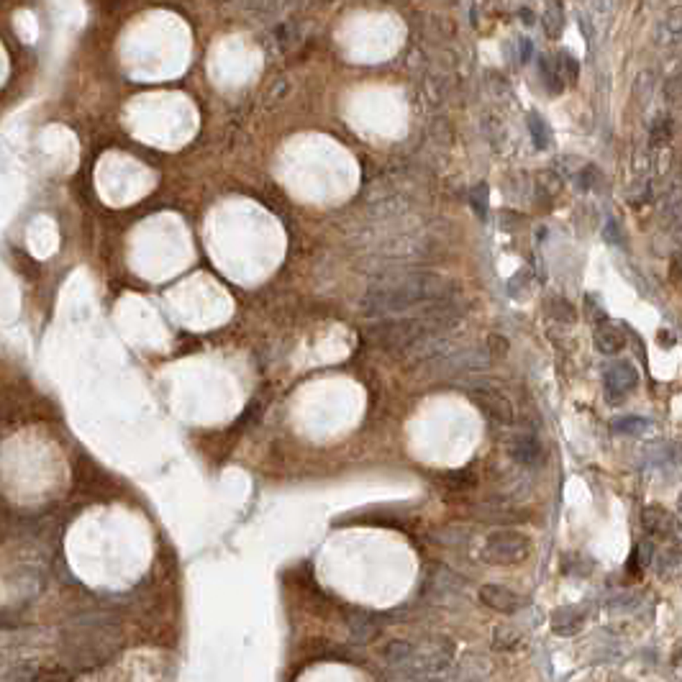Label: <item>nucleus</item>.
<instances>
[{
  "label": "nucleus",
  "mask_w": 682,
  "mask_h": 682,
  "mask_svg": "<svg viewBox=\"0 0 682 682\" xmlns=\"http://www.w3.org/2000/svg\"><path fill=\"white\" fill-rule=\"evenodd\" d=\"M452 295V285L447 277L413 269L398 275L380 277L359 301V313L367 318H390L413 308H434L438 303H447Z\"/></svg>",
  "instance_id": "nucleus-1"
},
{
  "label": "nucleus",
  "mask_w": 682,
  "mask_h": 682,
  "mask_svg": "<svg viewBox=\"0 0 682 682\" xmlns=\"http://www.w3.org/2000/svg\"><path fill=\"white\" fill-rule=\"evenodd\" d=\"M454 324L452 306H434L426 308L423 316H408V318H380L374 326L367 328V336L374 347L385 351H408L421 347L423 341L436 339L441 331H447Z\"/></svg>",
  "instance_id": "nucleus-2"
},
{
  "label": "nucleus",
  "mask_w": 682,
  "mask_h": 682,
  "mask_svg": "<svg viewBox=\"0 0 682 682\" xmlns=\"http://www.w3.org/2000/svg\"><path fill=\"white\" fill-rule=\"evenodd\" d=\"M531 544L518 531H495L485 539L482 546V560L490 564H516L528 554Z\"/></svg>",
  "instance_id": "nucleus-3"
},
{
  "label": "nucleus",
  "mask_w": 682,
  "mask_h": 682,
  "mask_svg": "<svg viewBox=\"0 0 682 682\" xmlns=\"http://www.w3.org/2000/svg\"><path fill=\"white\" fill-rule=\"evenodd\" d=\"M467 392H470L472 403H475L482 413L490 415L495 423H505V426L513 423V403L505 398L500 390L479 388V385H475V388H470Z\"/></svg>",
  "instance_id": "nucleus-4"
},
{
  "label": "nucleus",
  "mask_w": 682,
  "mask_h": 682,
  "mask_svg": "<svg viewBox=\"0 0 682 682\" xmlns=\"http://www.w3.org/2000/svg\"><path fill=\"white\" fill-rule=\"evenodd\" d=\"M639 385V374L628 362H616L605 372V400L608 403H624Z\"/></svg>",
  "instance_id": "nucleus-5"
},
{
  "label": "nucleus",
  "mask_w": 682,
  "mask_h": 682,
  "mask_svg": "<svg viewBox=\"0 0 682 682\" xmlns=\"http://www.w3.org/2000/svg\"><path fill=\"white\" fill-rule=\"evenodd\" d=\"M479 598H482L485 605L500 610V613H516L523 605V598L516 595L513 590H508V587H503V585H485L479 590Z\"/></svg>",
  "instance_id": "nucleus-6"
},
{
  "label": "nucleus",
  "mask_w": 682,
  "mask_h": 682,
  "mask_svg": "<svg viewBox=\"0 0 682 682\" xmlns=\"http://www.w3.org/2000/svg\"><path fill=\"white\" fill-rule=\"evenodd\" d=\"M511 457L513 462L521 464V467H539L541 459H544V447L541 441L531 434H523L511 444Z\"/></svg>",
  "instance_id": "nucleus-7"
},
{
  "label": "nucleus",
  "mask_w": 682,
  "mask_h": 682,
  "mask_svg": "<svg viewBox=\"0 0 682 682\" xmlns=\"http://www.w3.org/2000/svg\"><path fill=\"white\" fill-rule=\"evenodd\" d=\"M642 523L647 526V531L657 536H677V521H674L672 513H667L665 508H657V505H649L644 508L642 513Z\"/></svg>",
  "instance_id": "nucleus-8"
},
{
  "label": "nucleus",
  "mask_w": 682,
  "mask_h": 682,
  "mask_svg": "<svg viewBox=\"0 0 682 682\" xmlns=\"http://www.w3.org/2000/svg\"><path fill=\"white\" fill-rule=\"evenodd\" d=\"M595 347H598V351H603V354H618V351L626 347L624 331L610 324H601L598 328H595Z\"/></svg>",
  "instance_id": "nucleus-9"
},
{
  "label": "nucleus",
  "mask_w": 682,
  "mask_h": 682,
  "mask_svg": "<svg viewBox=\"0 0 682 682\" xmlns=\"http://www.w3.org/2000/svg\"><path fill=\"white\" fill-rule=\"evenodd\" d=\"M582 624H585V610L580 605L564 608L554 616V631L557 633H575Z\"/></svg>",
  "instance_id": "nucleus-10"
},
{
  "label": "nucleus",
  "mask_w": 682,
  "mask_h": 682,
  "mask_svg": "<svg viewBox=\"0 0 682 682\" xmlns=\"http://www.w3.org/2000/svg\"><path fill=\"white\" fill-rule=\"evenodd\" d=\"M562 29H564V6L554 0L544 10V31L549 33V39H560Z\"/></svg>",
  "instance_id": "nucleus-11"
},
{
  "label": "nucleus",
  "mask_w": 682,
  "mask_h": 682,
  "mask_svg": "<svg viewBox=\"0 0 682 682\" xmlns=\"http://www.w3.org/2000/svg\"><path fill=\"white\" fill-rule=\"evenodd\" d=\"M539 72H541V77H544V85H546V90L549 93H562L564 90V82H562V77H560V72H557V67H554V57H541V62H539Z\"/></svg>",
  "instance_id": "nucleus-12"
},
{
  "label": "nucleus",
  "mask_w": 682,
  "mask_h": 682,
  "mask_svg": "<svg viewBox=\"0 0 682 682\" xmlns=\"http://www.w3.org/2000/svg\"><path fill=\"white\" fill-rule=\"evenodd\" d=\"M610 429L616 434H644L649 429V421L639 418V415H618V418L610 421Z\"/></svg>",
  "instance_id": "nucleus-13"
},
{
  "label": "nucleus",
  "mask_w": 682,
  "mask_h": 682,
  "mask_svg": "<svg viewBox=\"0 0 682 682\" xmlns=\"http://www.w3.org/2000/svg\"><path fill=\"white\" fill-rule=\"evenodd\" d=\"M554 67L560 72L562 82H577V74H580V67H577V59L569 54V51H560L554 57Z\"/></svg>",
  "instance_id": "nucleus-14"
},
{
  "label": "nucleus",
  "mask_w": 682,
  "mask_h": 682,
  "mask_svg": "<svg viewBox=\"0 0 682 682\" xmlns=\"http://www.w3.org/2000/svg\"><path fill=\"white\" fill-rule=\"evenodd\" d=\"M528 131H531V138H534L536 149H549V146H552V134H549L546 123L536 113L528 116Z\"/></svg>",
  "instance_id": "nucleus-15"
},
{
  "label": "nucleus",
  "mask_w": 682,
  "mask_h": 682,
  "mask_svg": "<svg viewBox=\"0 0 682 682\" xmlns=\"http://www.w3.org/2000/svg\"><path fill=\"white\" fill-rule=\"evenodd\" d=\"M549 313H552L557 321H567V324H575L577 321L575 308H572L569 301H564V298H552V303H549Z\"/></svg>",
  "instance_id": "nucleus-16"
},
{
  "label": "nucleus",
  "mask_w": 682,
  "mask_h": 682,
  "mask_svg": "<svg viewBox=\"0 0 682 682\" xmlns=\"http://www.w3.org/2000/svg\"><path fill=\"white\" fill-rule=\"evenodd\" d=\"M487 185L485 182H479V185H475L472 187V193H470V203H472V208H475V213H477V219H487Z\"/></svg>",
  "instance_id": "nucleus-17"
},
{
  "label": "nucleus",
  "mask_w": 682,
  "mask_h": 682,
  "mask_svg": "<svg viewBox=\"0 0 682 682\" xmlns=\"http://www.w3.org/2000/svg\"><path fill=\"white\" fill-rule=\"evenodd\" d=\"M667 138H669V118H657V123L651 126V141L665 144Z\"/></svg>",
  "instance_id": "nucleus-18"
},
{
  "label": "nucleus",
  "mask_w": 682,
  "mask_h": 682,
  "mask_svg": "<svg viewBox=\"0 0 682 682\" xmlns=\"http://www.w3.org/2000/svg\"><path fill=\"white\" fill-rule=\"evenodd\" d=\"M351 628H354V633H359V639H367V636H372L374 633V624L367 616L351 618Z\"/></svg>",
  "instance_id": "nucleus-19"
},
{
  "label": "nucleus",
  "mask_w": 682,
  "mask_h": 682,
  "mask_svg": "<svg viewBox=\"0 0 682 682\" xmlns=\"http://www.w3.org/2000/svg\"><path fill=\"white\" fill-rule=\"evenodd\" d=\"M490 351L495 354V357H505V351H508V341L500 339V336H490Z\"/></svg>",
  "instance_id": "nucleus-20"
},
{
  "label": "nucleus",
  "mask_w": 682,
  "mask_h": 682,
  "mask_svg": "<svg viewBox=\"0 0 682 682\" xmlns=\"http://www.w3.org/2000/svg\"><path fill=\"white\" fill-rule=\"evenodd\" d=\"M518 54H521V62H528V59L534 57V41L521 39L518 41Z\"/></svg>",
  "instance_id": "nucleus-21"
},
{
  "label": "nucleus",
  "mask_w": 682,
  "mask_h": 682,
  "mask_svg": "<svg viewBox=\"0 0 682 682\" xmlns=\"http://www.w3.org/2000/svg\"><path fill=\"white\" fill-rule=\"evenodd\" d=\"M521 21H526V24H534V13H531V8H521Z\"/></svg>",
  "instance_id": "nucleus-22"
}]
</instances>
